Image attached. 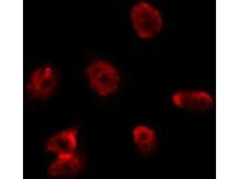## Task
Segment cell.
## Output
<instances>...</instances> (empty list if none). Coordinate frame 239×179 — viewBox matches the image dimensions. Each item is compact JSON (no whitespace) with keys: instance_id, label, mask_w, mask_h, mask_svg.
Wrapping results in <instances>:
<instances>
[{"instance_id":"obj_1","label":"cell","mask_w":239,"mask_h":179,"mask_svg":"<svg viewBox=\"0 0 239 179\" xmlns=\"http://www.w3.org/2000/svg\"><path fill=\"white\" fill-rule=\"evenodd\" d=\"M84 73L88 87L99 98H109L120 86L121 77L119 71L112 63L105 59L92 60L85 67Z\"/></svg>"},{"instance_id":"obj_2","label":"cell","mask_w":239,"mask_h":179,"mask_svg":"<svg viewBox=\"0 0 239 179\" xmlns=\"http://www.w3.org/2000/svg\"><path fill=\"white\" fill-rule=\"evenodd\" d=\"M132 24L138 36L143 39L152 38L161 30L163 21L158 10L149 3L139 1L131 11Z\"/></svg>"},{"instance_id":"obj_3","label":"cell","mask_w":239,"mask_h":179,"mask_svg":"<svg viewBox=\"0 0 239 179\" xmlns=\"http://www.w3.org/2000/svg\"><path fill=\"white\" fill-rule=\"evenodd\" d=\"M131 137L135 148L141 155L148 156L155 151L158 137L154 129L146 124H140L132 128Z\"/></svg>"},{"instance_id":"obj_4","label":"cell","mask_w":239,"mask_h":179,"mask_svg":"<svg viewBox=\"0 0 239 179\" xmlns=\"http://www.w3.org/2000/svg\"><path fill=\"white\" fill-rule=\"evenodd\" d=\"M55 149L59 155L75 154L77 145V132L74 129L63 132L54 139Z\"/></svg>"},{"instance_id":"obj_5","label":"cell","mask_w":239,"mask_h":179,"mask_svg":"<svg viewBox=\"0 0 239 179\" xmlns=\"http://www.w3.org/2000/svg\"><path fill=\"white\" fill-rule=\"evenodd\" d=\"M82 165L80 158L74 154L59 156L55 168L56 173L60 175L71 176L77 173Z\"/></svg>"}]
</instances>
